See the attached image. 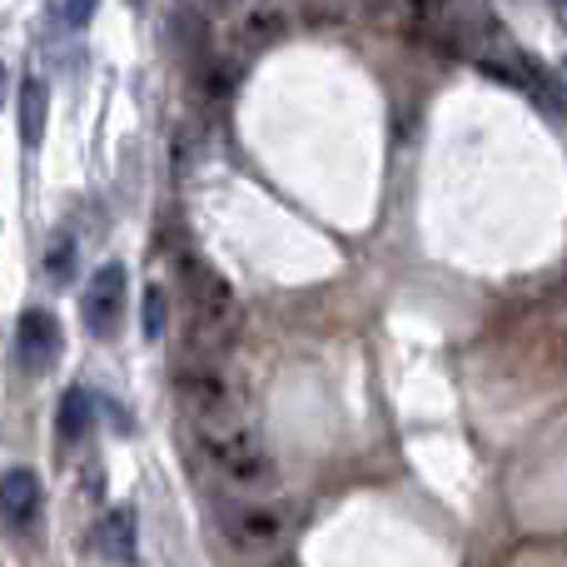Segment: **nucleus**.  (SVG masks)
I'll use <instances>...</instances> for the list:
<instances>
[{"instance_id":"obj_20","label":"nucleus","mask_w":567,"mask_h":567,"mask_svg":"<svg viewBox=\"0 0 567 567\" xmlns=\"http://www.w3.org/2000/svg\"><path fill=\"white\" fill-rule=\"evenodd\" d=\"M553 16H558V20H563V0H553Z\"/></svg>"},{"instance_id":"obj_9","label":"nucleus","mask_w":567,"mask_h":567,"mask_svg":"<svg viewBox=\"0 0 567 567\" xmlns=\"http://www.w3.org/2000/svg\"><path fill=\"white\" fill-rule=\"evenodd\" d=\"M289 10L279 6V0H249L245 6V20H239V40H245V50H269L275 40L289 35Z\"/></svg>"},{"instance_id":"obj_18","label":"nucleus","mask_w":567,"mask_h":567,"mask_svg":"<svg viewBox=\"0 0 567 567\" xmlns=\"http://www.w3.org/2000/svg\"><path fill=\"white\" fill-rule=\"evenodd\" d=\"M363 10H369V16H393L399 0H363Z\"/></svg>"},{"instance_id":"obj_14","label":"nucleus","mask_w":567,"mask_h":567,"mask_svg":"<svg viewBox=\"0 0 567 567\" xmlns=\"http://www.w3.org/2000/svg\"><path fill=\"white\" fill-rule=\"evenodd\" d=\"M45 10H50V25L75 35V30H85L90 20H95L100 0H45Z\"/></svg>"},{"instance_id":"obj_2","label":"nucleus","mask_w":567,"mask_h":567,"mask_svg":"<svg viewBox=\"0 0 567 567\" xmlns=\"http://www.w3.org/2000/svg\"><path fill=\"white\" fill-rule=\"evenodd\" d=\"M179 289L189 303V353L185 359H219L225 343L235 339L239 299L235 284L205 259H179Z\"/></svg>"},{"instance_id":"obj_11","label":"nucleus","mask_w":567,"mask_h":567,"mask_svg":"<svg viewBox=\"0 0 567 567\" xmlns=\"http://www.w3.org/2000/svg\"><path fill=\"white\" fill-rule=\"evenodd\" d=\"M45 110H50V85L30 75L20 85V140H25V150H35L45 140Z\"/></svg>"},{"instance_id":"obj_1","label":"nucleus","mask_w":567,"mask_h":567,"mask_svg":"<svg viewBox=\"0 0 567 567\" xmlns=\"http://www.w3.org/2000/svg\"><path fill=\"white\" fill-rule=\"evenodd\" d=\"M195 449L205 453V463L229 483V488L249 493H269L279 483V463L275 453L265 449L255 429L245 419H215V423H195Z\"/></svg>"},{"instance_id":"obj_7","label":"nucleus","mask_w":567,"mask_h":567,"mask_svg":"<svg viewBox=\"0 0 567 567\" xmlns=\"http://www.w3.org/2000/svg\"><path fill=\"white\" fill-rule=\"evenodd\" d=\"M60 349H65V333H60V319L45 309H25L16 323V363L20 373H30V379H40V373L55 369Z\"/></svg>"},{"instance_id":"obj_16","label":"nucleus","mask_w":567,"mask_h":567,"mask_svg":"<svg viewBox=\"0 0 567 567\" xmlns=\"http://www.w3.org/2000/svg\"><path fill=\"white\" fill-rule=\"evenodd\" d=\"M165 313H169L165 289H159V284H150V289H145V339H165Z\"/></svg>"},{"instance_id":"obj_3","label":"nucleus","mask_w":567,"mask_h":567,"mask_svg":"<svg viewBox=\"0 0 567 567\" xmlns=\"http://www.w3.org/2000/svg\"><path fill=\"white\" fill-rule=\"evenodd\" d=\"M175 393L195 423L245 419V389H239V379L225 369V359H179Z\"/></svg>"},{"instance_id":"obj_8","label":"nucleus","mask_w":567,"mask_h":567,"mask_svg":"<svg viewBox=\"0 0 567 567\" xmlns=\"http://www.w3.org/2000/svg\"><path fill=\"white\" fill-rule=\"evenodd\" d=\"M40 503H45V493H40V478L30 468H10L6 478H0V523H6L10 533L35 528Z\"/></svg>"},{"instance_id":"obj_17","label":"nucleus","mask_w":567,"mask_h":567,"mask_svg":"<svg viewBox=\"0 0 567 567\" xmlns=\"http://www.w3.org/2000/svg\"><path fill=\"white\" fill-rule=\"evenodd\" d=\"M205 6V16H235V10H245L249 0H199Z\"/></svg>"},{"instance_id":"obj_10","label":"nucleus","mask_w":567,"mask_h":567,"mask_svg":"<svg viewBox=\"0 0 567 567\" xmlns=\"http://www.w3.org/2000/svg\"><path fill=\"white\" fill-rule=\"evenodd\" d=\"M95 548H100V558H110V563L135 558V548H140V518H135V508H110L105 518L95 523Z\"/></svg>"},{"instance_id":"obj_15","label":"nucleus","mask_w":567,"mask_h":567,"mask_svg":"<svg viewBox=\"0 0 567 567\" xmlns=\"http://www.w3.org/2000/svg\"><path fill=\"white\" fill-rule=\"evenodd\" d=\"M169 25H175V35H179V45L189 50V55H199V50L209 45V25H205V16L199 10H189V6H179L175 16H169Z\"/></svg>"},{"instance_id":"obj_6","label":"nucleus","mask_w":567,"mask_h":567,"mask_svg":"<svg viewBox=\"0 0 567 567\" xmlns=\"http://www.w3.org/2000/svg\"><path fill=\"white\" fill-rule=\"evenodd\" d=\"M130 309V284H125V265H100L95 279L85 284V299H80V319L95 339H115L120 323Z\"/></svg>"},{"instance_id":"obj_4","label":"nucleus","mask_w":567,"mask_h":567,"mask_svg":"<svg viewBox=\"0 0 567 567\" xmlns=\"http://www.w3.org/2000/svg\"><path fill=\"white\" fill-rule=\"evenodd\" d=\"M393 16H399L403 40L429 50V55H458L468 45V30H463L453 0H399Z\"/></svg>"},{"instance_id":"obj_5","label":"nucleus","mask_w":567,"mask_h":567,"mask_svg":"<svg viewBox=\"0 0 567 567\" xmlns=\"http://www.w3.org/2000/svg\"><path fill=\"white\" fill-rule=\"evenodd\" d=\"M219 528L239 553H279L289 518L265 498H219Z\"/></svg>"},{"instance_id":"obj_12","label":"nucleus","mask_w":567,"mask_h":567,"mask_svg":"<svg viewBox=\"0 0 567 567\" xmlns=\"http://www.w3.org/2000/svg\"><path fill=\"white\" fill-rule=\"evenodd\" d=\"M90 423H95V403H90V393L85 389H65V393H60V413H55L60 443H80L90 433Z\"/></svg>"},{"instance_id":"obj_21","label":"nucleus","mask_w":567,"mask_h":567,"mask_svg":"<svg viewBox=\"0 0 567 567\" xmlns=\"http://www.w3.org/2000/svg\"><path fill=\"white\" fill-rule=\"evenodd\" d=\"M130 6H145V0H130Z\"/></svg>"},{"instance_id":"obj_19","label":"nucleus","mask_w":567,"mask_h":567,"mask_svg":"<svg viewBox=\"0 0 567 567\" xmlns=\"http://www.w3.org/2000/svg\"><path fill=\"white\" fill-rule=\"evenodd\" d=\"M6 90H10V75H6V65H0V110H6Z\"/></svg>"},{"instance_id":"obj_13","label":"nucleus","mask_w":567,"mask_h":567,"mask_svg":"<svg viewBox=\"0 0 567 567\" xmlns=\"http://www.w3.org/2000/svg\"><path fill=\"white\" fill-rule=\"evenodd\" d=\"M75 259H80V249H75V235H70V229L50 235V245H45V279L55 284V289H65V284L75 279Z\"/></svg>"}]
</instances>
